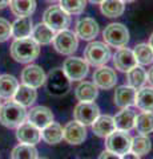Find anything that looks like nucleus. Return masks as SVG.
Masks as SVG:
<instances>
[{
    "label": "nucleus",
    "instance_id": "obj_1",
    "mask_svg": "<svg viewBox=\"0 0 153 159\" xmlns=\"http://www.w3.org/2000/svg\"><path fill=\"white\" fill-rule=\"evenodd\" d=\"M11 56L15 61L20 64H28L36 60L40 54V45L32 37L15 39L9 48Z\"/></svg>",
    "mask_w": 153,
    "mask_h": 159
},
{
    "label": "nucleus",
    "instance_id": "obj_2",
    "mask_svg": "<svg viewBox=\"0 0 153 159\" xmlns=\"http://www.w3.org/2000/svg\"><path fill=\"white\" fill-rule=\"evenodd\" d=\"M27 119V110L16 101H7L0 105V123L8 129H17Z\"/></svg>",
    "mask_w": 153,
    "mask_h": 159
},
{
    "label": "nucleus",
    "instance_id": "obj_3",
    "mask_svg": "<svg viewBox=\"0 0 153 159\" xmlns=\"http://www.w3.org/2000/svg\"><path fill=\"white\" fill-rule=\"evenodd\" d=\"M84 60L93 66H103L112 57L111 48L103 41H92L85 47Z\"/></svg>",
    "mask_w": 153,
    "mask_h": 159
},
{
    "label": "nucleus",
    "instance_id": "obj_4",
    "mask_svg": "<svg viewBox=\"0 0 153 159\" xmlns=\"http://www.w3.org/2000/svg\"><path fill=\"white\" fill-rule=\"evenodd\" d=\"M43 23L55 32H60L69 27L71 16L60 6H51L43 15Z\"/></svg>",
    "mask_w": 153,
    "mask_h": 159
},
{
    "label": "nucleus",
    "instance_id": "obj_5",
    "mask_svg": "<svg viewBox=\"0 0 153 159\" xmlns=\"http://www.w3.org/2000/svg\"><path fill=\"white\" fill-rule=\"evenodd\" d=\"M103 37L107 45H111L113 48H124L129 43V31L124 24L112 23L105 27Z\"/></svg>",
    "mask_w": 153,
    "mask_h": 159
},
{
    "label": "nucleus",
    "instance_id": "obj_6",
    "mask_svg": "<svg viewBox=\"0 0 153 159\" xmlns=\"http://www.w3.org/2000/svg\"><path fill=\"white\" fill-rule=\"evenodd\" d=\"M47 90L52 96H63L67 94L71 88V80L67 77L63 69L56 68L49 72L48 77L45 78Z\"/></svg>",
    "mask_w": 153,
    "mask_h": 159
},
{
    "label": "nucleus",
    "instance_id": "obj_7",
    "mask_svg": "<svg viewBox=\"0 0 153 159\" xmlns=\"http://www.w3.org/2000/svg\"><path fill=\"white\" fill-rule=\"evenodd\" d=\"M131 143L132 137L128 131L122 130H115L111 135H108L105 139V148L108 151H112L118 155H124V154L131 151Z\"/></svg>",
    "mask_w": 153,
    "mask_h": 159
},
{
    "label": "nucleus",
    "instance_id": "obj_8",
    "mask_svg": "<svg viewBox=\"0 0 153 159\" xmlns=\"http://www.w3.org/2000/svg\"><path fill=\"white\" fill-rule=\"evenodd\" d=\"M52 43L56 51L60 54H65V56L75 53L79 47V40L76 33H73L69 29H64V31L57 32Z\"/></svg>",
    "mask_w": 153,
    "mask_h": 159
},
{
    "label": "nucleus",
    "instance_id": "obj_9",
    "mask_svg": "<svg viewBox=\"0 0 153 159\" xmlns=\"http://www.w3.org/2000/svg\"><path fill=\"white\" fill-rule=\"evenodd\" d=\"M63 70L71 81H81L88 76L89 64L81 57H69L64 61Z\"/></svg>",
    "mask_w": 153,
    "mask_h": 159
},
{
    "label": "nucleus",
    "instance_id": "obj_10",
    "mask_svg": "<svg viewBox=\"0 0 153 159\" xmlns=\"http://www.w3.org/2000/svg\"><path fill=\"white\" fill-rule=\"evenodd\" d=\"M98 116H100V109L95 102H80L73 110L75 121L84 126L92 125Z\"/></svg>",
    "mask_w": 153,
    "mask_h": 159
},
{
    "label": "nucleus",
    "instance_id": "obj_11",
    "mask_svg": "<svg viewBox=\"0 0 153 159\" xmlns=\"http://www.w3.org/2000/svg\"><path fill=\"white\" fill-rule=\"evenodd\" d=\"M16 138L20 143L24 145L35 146L36 143L40 142L41 139V131L40 129L32 125L31 122H23L16 130Z\"/></svg>",
    "mask_w": 153,
    "mask_h": 159
},
{
    "label": "nucleus",
    "instance_id": "obj_12",
    "mask_svg": "<svg viewBox=\"0 0 153 159\" xmlns=\"http://www.w3.org/2000/svg\"><path fill=\"white\" fill-rule=\"evenodd\" d=\"M45 73H44L43 68L39 65H28L23 69L22 72V81L24 85L31 86L33 89L40 88L45 84Z\"/></svg>",
    "mask_w": 153,
    "mask_h": 159
},
{
    "label": "nucleus",
    "instance_id": "obj_13",
    "mask_svg": "<svg viewBox=\"0 0 153 159\" xmlns=\"http://www.w3.org/2000/svg\"><path fill=\"white\" fill-rule=\"evenodd\" d=\"M117 82V74L109 66H98V69H96L95 73H93V84L100 88V89H112L116 86Z\"/></svg>",
    "mask_w": 153,
    "mask_h": 159
},
{
    "label": "nucleus",
    "instance_id": "obj_14",
    "mask_svg": "<svg viewBox=\"0 0 153 159\" xmlns=\"http://www.w3.org/2000/svg\"><path fill=\"white\" fill-rule=\"evenodd\" d=\"M27 119L32 125H35L41 130L53 122V113L47 106H35L27 113Z\"/></svg>",
    "mask_w": 153,
    "mask_h": 159
},
{
    "label": "nucleus",
    "instance_id": "obj_15",
    "mask_svg": "<svg viewBox=\"0 0 153 159\" xmlns=\"http://www.w3.org/2000/svg\"><path fill=\"white\" fill-rule=\"evenodd\" d=\"M63 137L69 145H80L87 138V129L76 121L68 122L63 129Z\"/></svg>",
    "mask_w": 153,
    "mask_h": 159
},
{
    "label": "nucleus",
    "instance_id": "obj_16",
    "mask_svg": "<svg viewBox=\"0 0 153 159\" xmlns=\"http://www.w3.org/2000/svg\"><path fill=\"white\" fill-rule=\"evenodd\" d=\"M113 65L121 72H125V73L129 72L131 69H133L137 65L133 51L128 48H120L115 53V56H113Z\"/></svg>",
    "mask_w": 153,
    "mask_h": 159
},
{
    "label": "nucleus",
    "instance_id": "obj_17",
    "mask_svg": "<svg viewBox=\"0 0 153 159\" xmlns=\"http://www.w3.org/2000/svg\"><path fill=\"white\" fill-rule=\"evenodd\" d=\"M98 24L92 17H83L76 23V36L83 40H93L98 34Z\"/></svg>",
    "mask_w": 153,
    "mask_h": 159
},
{
    "label": "nucleus",
    "instance_id": "obj_18",
    "mask_svg": "<svg viewBox=\"0 0 153 159\" xmlns=\"http://www.w3.org/2000/svg\"><path fill=\"white\" fill-rule=\"evenodd\" d=\"M136 117L137 114L136 111L131 107H124L118 111L115 117V126L116 130H122V131H129L135 127V122H136Z\"/></svg>",
    "mask_w": 153,
    "mask_h": 159
},
{
    "label": "nucleus",
    "instance_id": "obj_19",
    "mask_svg": "<svg viewBox=\"0 0 153 159\" xmlns=\"http://www.w3.org/2000/svg\"><path fill=\"white\" fill-rule=\"evenodd\" d=\"M137 90L135 88H132L129 85H121L116 88L115 90V105L124 109V107H131L132 105H135V99H136Z\"/></svg>",
    "mask_w": 153,
    "mask_h": 159
},
{
    "label": "nucleus",
    "instance_id": "obj_20",
    "mask_svg": "<svg viewBox=\"0 0 153 159\" xmlns=\"http://www.w3.org/2000/svg\"><path fill=\"white\" fill-rule=\"evenodd\" d=\"M92 130L97 137H101V138H107L108 135H111V134L116 130L113 117L98 116L95 119V122L92 123Z\"/></svg>",
    "mask_w": 153,
    "mask_h": 159
},
{
    "label": "nucleus",
    "instance_id": "obj_21",
    "mask_svg": "<svg viewBox=\"0 0 153 159\" xmlns=\"http://www.w3.org/2000/svg\"><path fill=\"white\" fill-rule=\"evenodd\" d=\"M75 96L80 102H93L98 96L97 86L93 82H80L75 89Z\"/></svg>",
    "mask_w": 153,
    "mask_h": 159
},
{
    "label": "nucleus",
    "instance_id": "obj_22",
    "mask_svg": "<svg viewBox=\"0 0 153 159\" xmlns=\"http://www.w3.org/2000/svg\"><path fill=\"white\" fill-rule=\"evenodd\" d=\"M55 34H56V32L53 31V29H51L44 23H39L37 25L33 27L31 37L35 40L39 45H48V44H51L53 41Z\"/></svg>",
    "mask_w": 153,
    "mask_h": 159
},
{
    "label": "nucleus",
    "instance_id": "obj_23",
    "mask_svg": "<svg viewBox=\"0 0 153 159\" xmlns=\"http://www.w3.org/2000/svg\"><path fill=\"white\" fill-rule=\"evenodd\" d=\"M33 29V23L31 16L17 17L12 24V36L15 39L29 37Z\"/></svg>",
    "mask_w": 153,
    "mask_h": 159
},
{
    "label": "nucleus",
    "instance_id": "obj_24",
    "mask_svg": "<svg viewBox=\"0 0 153 159\" xmlns=\"http://www.w3.org/2000/svg\"><path fill=\"white\" fill-rule=\"evenodd\" d=\"M37 98V92L36 89H33L31 86H27V85H19L16 93L13 96V101H16L17 103H20L22 106L27 107V106H31L35 103Z\"/></svg>",
    "mask_w": 153,
    "mask_h": 159
},
{
    "label": "nucleus",
    "instance_id": "obj_25",
    "mask_svg": "<svg viewBox=\"0 0 153 159\" xmlns=\"http://www.w3.org/2000/svg\"><path fill=\"white\" fill-rule=\"evenodd\" d=\"M9 8L17 17L31 16L36 9V0H11Z\"/></svg>",
    "mask_w": 153,
    "mask_h": 159
},
{
    "label": "nucleus",
    "instance_id": "obj_26",
    "mask_svg": "<svg viewBox=\"0 0 153 159\" xmlns=\"http://www.w3.org/2000/svg\"><path fill=\"white\" fill-rule=\"evenodd\" d=\"M19 88V82L11 74H3L0 76V98L11 99L13 98Z\"/></svg>",
    "mask_w": 153,
    "mask_h": 159
},
{
    "label": "nucleus",
    "instance_id": "obj_27",
    "mask_svg": "<svg viewBox=\"0 0 153 159\" xmlns=\"http://www.w3.org/2000/svg\"><path fill=\"white\" fill-rule=\"evenodd\" d=\"M135 105L142 111H153V88H141L136 94Z\"/></svg>",
    "mask_w": 153,
    "mask_h": 159
},
{
    "label": "nucleus",
    "instance_id": "obj_28",
    "mask_svg": "<svg viewBox=\"0 0 153 159\" xmlns=\"http://www.w3.org/2000/svg\"><path fill=\"white\" fill-rule=\"evenodd\" d=\"M41 138L49 145H56L60 143L64 137H63V127L56 122H51L48 126L41 129Z\"/></svg>",
    "mask_w": 153,
    "mask_h": 159
},
{
    "label": "nucleus",
    "instance_id": "obj_29",
    "mask_svg": "<svg viewBox=\"0 0 153 159\" xmlns=\"http://www.w3.org/2000/svg\"><path fill=\"white\" fill-rule=\"evenodd\" d=\"M100 9L101 13L107 17H118L125 11V3L122 0H104Z\"/></svg>",
    "mask_w": 153,
    "mask_h": 159
},
{
    "label": "nucleus",
    "instance_id": "obj_30",
    "mask_svg": "<svg viewBox=\"0 0 153 159\" xmlns=\"http://www.w3.org/2000/svg\"><path fill=\"white\" fill-rule=\"evenodd\" d=\"M135 129L140 135H149L153 133V113L144 111L136 117Z\"/></svg>",
    "mask_w": 153,
    "mask_h": 159
},
{
    "label": "nucleus",
    "instance_id": "obj_31",
    "mask_svg": "<svg viewBox=\"0 0 153 159\" xmlns=\"http://www.w3.org/2000/svg\"><path fill=\"white\" fill-rule=\"evenodd\" d=\"M127 80L129 86L135 89H141L146 82V70L141 65H136L129 72H127Z\"/></svg>",
    "mask_w": 153,
    "mask_h": 159
},
{
    "label": "nucleus",
    "instance_id": "obj_32",
    "mask_svg": "<svg viewBox=\"0 0 153 159\" xmlns=\"http://www.w3.org/2000/svg\"><path fill=\"white\" fill-rule=\"evenodd\" d=\"M133 54L136 57L137 64H140V65H151L153 62V51L149 47V44H137L133 49Z\"/></svg>",
    "mask_w": 153,
    "mask_h": 159
},
{
    "label": "nucleus",
    "instance_id": "obj_33",
    "mask_svg": "<svg viewBox=\"0 0 153 159\" xmlns=\"http://www.w3.org/2000/svg\"><path fill=\"white\" fill-rule=\"evenodd\" d=\"M152 148V142L148 135H137L132 138L131 143V152L136 154V155H146Z\"/></svg>",
    "mask_w": 153,
    "mask_h": 159
},
{
    "label": "nucleus",
    "instance_id": "obj_34",
    "mask_svg": "<svg viewBox=\"0 0 153 159\" xmlns=\"http://www.w3.org/2000/svg\"><path fill=\"white\" fill-rule=\"evenodd\" d=\"M11 159H39V154L35 146L20 143L13 147L11 152Z\"/></svg>",
    "mask_w": 153,
    "mask_h": 159
},
{
    "label": "nucleus",
    "instance_id": "obj_35",
    "mask_svg": "<svg viewBox=\"0 0 153 159\" xmlns=\"http://www.w3.org/2000/svg\"><path fill=\"white\" fill-rule=\"evenodd\" d=\"M60 7L68 15H80L87 7V0H59Z\"/></svg>",
    "mask_w": 153,
    "mask_h": 159
},
{
    "label": "nucleus",
    "instance_id": "obj_36",
    "mask_svg": "<svg viewBox=\"0 0 153 159\" xmlns=\"http://www.w3.org/2000/svg\"><path fill=\"white\" fill-rule=\"evenodd\" d=\"M12 36V24L8 20L0 17V43H4Z\"/></svg>",
    "mask_w": 153,
    "mask_h": 159
},
{
    "label": "nucleus",
    "instance_id": "obj_37",
    "mask_svg": "<svg viewBox=\"0 0 153 159\" xmlns=\"http://www.w3.org/2000/svg\"><path fill=\"white\" fill-rule=\"evenodd\" d=\"M98 159H121V157L118 155V154H115V152H112V151L104 150V151L100 154Z\"/></svg>",
    "mask_w": 153,
    "mask_h": 159
},
{
    "label": "nucleus",
    "instance_id": "obj_38",
    "mask_svg": "<svg viewBox=\"0 0 153 159\" xmlns=\"http://www.w3.org/2000/svg\"><path fill=\"white\" fill-rule=\"evenodd\" d=\"M121 159H140V157L139 155H136V154H133V152H127V154H124V155L121 157Z\"/></svg>",
    "mask_w": 153,
    "mask_h": 159
},
{
    "label": "nucleus",
    "instance_id": "obj_39",
    "mask_svg": "<svg viewBox=\"0 0 153 159\" xmlns=\"http://www.w3.org/2000/svg\"><path fill=\"white\" fill-rule=\"evenodd\" d=\"M146 81L151 84L152 85V88H153V66L148 70V73H146Z\"/></svg>",
    "mask_w": 153,
    "mask_h": 159
},
{
    "label": "nucleus",
    "instance_id": "obj_40",
    "mask_svg": "<svg viewBox=\"0 0 153 159\" xmlns=\"http://www.w3.org/2000/svg\"><path fill=\"white\" fill-rule=\"evenodd\" d=\"M9 3H11V0H0V9H3L7 6H9Z\"/></svg>",
    "mask_w": 153,
    "mask_h": 159
},
{
    "label": "nucleus",
    "instance_id": "obj_41",
    "mask_svg": "<svg viewBox=\"0 0 153 159\" xmlns=\"http://www.w3.org/2000/svg\"><path fill=\"white\" fill-rule=\"evenodd\" d=\"M88 2H91V3H93V4H101L104 0H88Z\"/></svg>",
    "mask_w": 153,
    "mask_h": 159
},
{
    "label": "nucleus",
    "instance_id": "obj_42",
    "mask_svg": "<svg viewBox=\"0 0 153 159\" xmlns=\"http://www.w3.org/2000/svg\"><path fill=\"white\" fill-rule=\"evenodd\" d=\"M149 47L152 48V51H153V33L151 34V37H149Z\"/></svg>",
    "mask_w": 153,
    "mask_h": 159
},
{
    "label": "nucleus",
    "instance_id": "obj_43",
    "mask_svg": "<svg viewBox=\"0 0 153 159\" xmlns=\"http://www.w3.org/2000/svg\"><path fill=\"white\" fill-rule=\"evenodd\" d=\"M124 3H132V2H135V0H122Z\"/></svg>",
    "mask_w": 153,
    "mask_h": 159
},
{
    "label": "nucleus",
    "instance_id": "obj_44",
    "mask_svg": "<svg viewBox=\"0 0 153 159\" xmlns=\"http://www.w3.org/2000/svg\"><path fill=\"white\" fill-rule=\"evenodd\" d=\"M47 2H49V3H55V2H57V0H47Z\"/></svg>",
    "mask_w": 153,
    "mask_h": 159
},
{
    "label": "nucleus",
    "instance_id": "obj_45",
    "mask_svg": "<svg viewBox=\"0 0 153 159\" xmlns=\"http://www.w3.org/2000/svg\"><path fill=\"white\" fill-rule=\"evenodd\" d=\"M39 159H47V158H39Z\"/></svg>",
    "mask_w": 153,
    "mask_h": 159
}]
</instances>
